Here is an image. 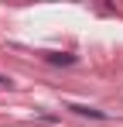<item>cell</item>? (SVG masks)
I'll return each mask as SVG.
<instances>
[{"label": "cell", "mask_w": 123, "mask_h": 127, "mask_svg": "<svg viewBox=\"0 0 123 127\" xmlns=\"http://www.w3.org/2000/svg\"><path fill=\"white\" fill-rule=\"evenodd\" d=\"M68 110H72V113H79V117H92V120H106V113H102V110H96V106H82V103H68Z\"/></svg>", "instance_id": "6da1fadb"}, {"label": "cell", "mask_w": 123, "mask_h": 127, "mask_svg": "<svg viewBox=\"0 0 123 127\" xmlns=\"http://www.w3.org/2000/svg\"><path fill=\"white\" fill-rule=\"evenodd\" d=\"M44 62H51V65H75V55H68V52H44Z\"/></svg>", "instance_id": "7a4b0ae2"}]
</instances>
